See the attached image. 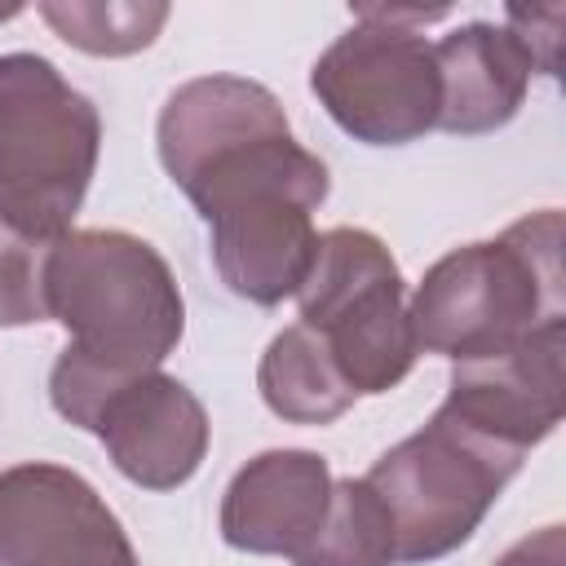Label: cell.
I'll return each mask as SVG.
<instances>
[{
    "mask_svg": "<svg viewBox=\"0 0 566 566\" xmlns=\"http://www.w3.org/2000/svg\"><path fill=\"white\" fill-rule=\"evenodd\" d=\"M57 239H35L0 217V327H27L49 318L44 270Z\"/></svg>",
    "mask_w": 566,
    "mask_h": 566,
    "instance_id": "obj_16",
    "label": "cell"
},
{
    "mask_svg": "<svg viewBox=\"0 0 566 566\" xmlns=\"http://www.w3.org/2000/svg\"><path fill=\"white\" fill-rule=\"evenodd\" d=\"M155 142L164 172L203 221L279 199L318 212L332 190L327 164L292 137L283 102L243 75L177 84L159 111Z\"/></svg>",
    "mask_w": 566,
    "mask_h": 566,
    "instance_id": "obj_2",
    "label": "cell"
},
{
    "mask_svg": "<svg viewBox=\"0 0 566 566\" xmlns=\"http://www.w3.org/2000/svg\"><path fill=\"white\" fill-rule=\"evenodd\" d=\"M495 566H566V544H562V526H544L526 539H517Z\"/></svg>",
    "mask_w": 566,
    "mask_h": 566,
    "instance_id": "obj_18",
    "label": "cell"
},
{
    "mask_svg": "<svg viewBox=\"0 0 566 566\" xmlns=\"http://www.w3.org/2000/svg\"><path fill=\"white\" fill-rule=\"evenodd\" d=\"M0 566H142L128 531L66 464L27 460L0 473Z\"/></svg>",
    "mask_w": 566,
    "mask_h": 566,
    "instance_id": "obj_8",
    "label": "cell"
},
{
    "mask_svg": "<svg viewBox=\"0 0 566 566\" xmlns=\"http://www.w3.org/2000/svg\"><path fill=\"white\" fill-rule=\"evenodd\" d=\"M509 35L522 44V53L531 57L535 71L544 75H557V27H562V4H548V9H517L509 4Z\"/></svg>",
    "mask_w": 566,
    "mask_h": 566,
    "instance_id": "obj_17",
    "label": "cell"
},
{
    "mask_svg": "<svg viewBox=\"0 0 566 566\" xmlns=\"http://www.w3.org/2000/svg\"><path fill=\"white\" fill-rule=\"evenodd\" d=\"M438 18H447V9H354V27L336 35L310 71V88L340 133L363 146H407L438 128V57L416 31Z\"/></svg>",
    "mask_w": 566,
    "mask_h": 566,
    "instance_id": "obj_6",
    "label": "cell"
},
{
    "mask_svg": "<svg viewBox=\"0 0 566 566\" xmlns=\"http://www.w3.org/2000/svg\"><path fill=\"white\" fill-rule=\"evenodd\" d=\"M256 389L265 407L287 424H332L354 407V389L336 371L327 345L305 327H283L256 367Z\"/></svg>",
    "mask_w": 566,
    "mask_h": 566,
    "instance_id": "obj_13",
    "label": "cell"
},
{
    "mask_svg": "<svg viewBox=\"0 0 566 566\" xmlns=\"http://www.w3.org/2000/svg\"><path fill=\"white\" fill-rule=\"evenodd\" d=\"M111 455V464L146 486V491H177L190 482L208 455V411L203 402L168 371H146L119 385L93 416V429Z\"/></svg>",
    "mask_w": 566,
    "mask_h": 566,
    "instance_id": "obj_9",
    "label": "cell"
},
{
    "mask_svg": "<svg viewBox=\"0 0 566 566\" xmlns=\"http://www.w3.org/2000/svg\"><path fill=\"white\" fill-rule=\"evenodd\" d=\"M420 354L478 363L566 323L562 212L539 208L500 239L464 243L438 256L407 301Z\"/></svg>",
    "mask_w": 566,
    "mask_h": 566,
    "instance_id": "obj_3",
    "label": "cell"
},
{
    "mask_svg": "<svg viewBox=\"0 0 566 566\" xmlns=\"http://www.w3.org/2000/svg\"><path fill=\"white\" fill-rule=\"evenodd\" d=\"M292 566H398L394 522L380 495L363 478L332 482L327 517L314 539L292 557Z\"/></svg>",
    "mask_w": 566,
    "mask_h": 566,
    "instance_id": "obj_14",
    "label": "cell"
},
{
    "mask_svg": "<svg viewBox=\"0 0 566 566\" xmlns=\"http://www.w3.org/2000/svg\"><path fill=\"white\" fill-rule=\"evenodd\" d=\"M22 13V4H0V22H9V18H18Z\"/></svg>",
    "mask_w": 566,
    "mask_h": 566,
    "instance_id": "obj_19",
    "label": "cell"
},
{
    "mask_svg": "<svg viewBox=\"0 0 566 566\" xmlns=\"http://www.w3.org/2000/svg\"><path fill=\"white\" fill-rule=\"evenodd\" d=\"M522 460V451L469 429L442 407L424 429L389 447L363 473V482L380 495L394 522L398 566L438 562L469 544Z\"/></svg>",
    "mask_w": 566,
    "mask_h": 566,
    "instance_id": "obj_5",
    "label": "cell"
},
{
    "mask_svg": "<svg viewBox=\"0 0 566 566\" xmlns=\"http://www.w3.org/2000/svg\"><path fill=\"white\" fill-rule=\"evenodd\" d=\"M296 301L354 394H389L416 367L402 270L371 230H323Z\"/></svg>",
    "mask_w": 566,
    "mask_h": 566,
    "instance_id": "obj_7",
    "label": "cell"
},
{
    "mask_svg": "<svg viewBox=\"0 0 566 566\" xmlns=\"http://www.w3.org/2000/svg\"><path fill=\"white\" fill-rule=\"evenodd\" d=\"M562 345L566 323H553L504 354L451 363L442 411L526 455L562 424Z\"/></svg>",
    "mask_w": 566,
    "mask_h": 566,
    "instance_id": "obj_10",
    "label": "cell"
},
{
    "mask_svg": "<svg viewBox=\"0 0 566 566\" xmlns=\"http://www.w3.org/2000/svg\"><path fill=\"white\" fill-rule=\"evenodd\" d=\"M97 150L93 97L40 53H0V217L35 239H62L88 195Z\"/></svg>",
    "mask_w": 566,
    "mask_h": 566,
    "instance_id": "obj_4",
    "label": "cell"
},
{
    "mask_svg": "<svg viewBox=\"0 0 566 566\" xmlns=\"http://www.w3.org/2000/svg\"><path fill=\"white\" fill-rule=\"evenodd\" d=\"M40 18L80 53L128 57L168 22V4H128V0H44Z\"/></svg>",
    "mask_w": 566,
    "mask_h": 566,
    "instance_id": "obj_15",
    "label": "cell"
},
{
    "mask_svg": "<svg viewBox=\"0 0 566 566\" xmlns=\"http://www.w3.org/2000/svg\"><path fill=\"white\" fill-rule=\"evenodd\" d=\"M332 469L318 451L274 447L252 455L221 495V539L256 557H296L327 517Z\"/></svg>",
    "mask_w": 566,
    "mask_h": 566,
    "instance_id": "obj_11",
    "label": "cell"
},
{
    "mask_svg": "<svg viewBox=\"0 0 566 566\" xmlns=\"http://www.w3.org/2000/svg\"><path fill=\"white\" fill-rule=\"evenodd\" d=\"M44 301L49 318L66 327L49 398L75 429H93L119 385L159 371L186 332L177 274L128 230H66L49 252Z\"/></svg>",
    "mask_w": 566,
    "mask_h": 566,
    "instance_id": "obj_1",
    "label": "cell"
},
{
    "mask_svg": "<svg viewBox=\"0 0 566 566\" xmlns=\"http://www.w3.org/2000/svg\"><path fill=\"white\" fill-rule=\"evenodd\" d=\"M433 57L442 84V106H438L442 133H460V137L495 133L522 111L535 66L504 27L464 22L433 44Z\"/></svg>",
    "mask_w": 566,
    "mask_h": 566,
    "instance_id": "obj_12",
    "label": "cell"
}]
</instances>
